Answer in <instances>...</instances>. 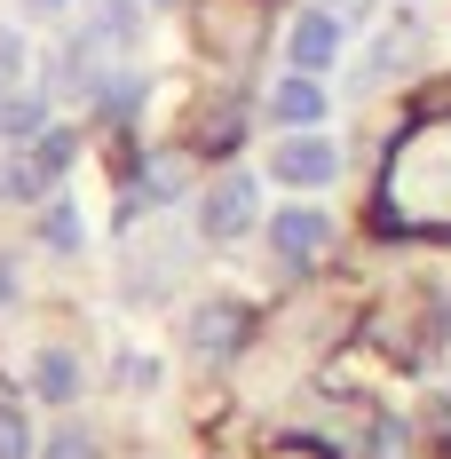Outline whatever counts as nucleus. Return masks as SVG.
I'll list each match as a JSON object with an SVG mask.
<instances>
[{
  "label": "nucleus",
  "instance_id": "7",
  "mask_svg": "<svg viewBox=\"0 0 451 459\" xmlns=\"http://www.w3.org/2000/svg\"><path fill=\"white\" fill-rule=\"evenodd\" d=\"M32 396L72 404V396H80V357H72V349H40V357H32Z\"/></svg>",
  "mask_w": 451,
  "mask_h": 459
},
{
  "label": "nucleus",
  "instance_id": "9",
  "mask_svg": "<svg viewBox=\"0 0 451 459\" xmlns=\"http://www.w3.org/2000/svg\"><path fill=\"white\" fill-rule=\"evenodd\" d=\"M56 175H48L32 151H16V159H0V198H48Z\"/></svg>",
  "mask_w": 451,
  "mask_h": 459
},
{
  "label": "nucleus",
  "instance_id": "2",
  "mask_svg": "<svg viewBox=\"0 0 451 459\" xmlns=\"http://www.w3.org/2000/svg\"><path fill=\"white\" fill-rule=\"evenodd\" d=\"M182 341H190V357H238L246 341H254V309L246 301H230V293H214V301H198L190 309V325H182Z\"/></svg>",
  "mask_w": 451,
  "mask_h": 459
},
{
  "label": "nucleus",
  "instance_id": "5",
  "mask_svg": "<svg viewBox=\"0 0 451 459\" xmlns=\"http://www.w3.org/2000/svg\"><path fill=\"white\" fill-rule=\"evenodd\" d=\"M285 56H293V72H325V64L341 56V16H325V8L293 16V40H285Z\"/></svg>",
  "mask_w": 451,
  "mask_h": 459
},
{
  "label": "nucleus",
  "instance_id": "10",
  "mask_svg": "<svg viewBox=\"0 0 451 459\" xmlns=\"http://www.w3.org/2000/svg\"><path fill=\"white\" fill-rule=\"evenodd\" d=\"M80 238H88V230H80V206H72V198H48V206H40V246L80 254Z\"/></svg>",
  "mask_w": 451,
  "mask_h": 459
},
{
  "label": "nucleus",
  "instance_id": "17",
  "mask_svg": "<svg viewBox=\"0 0 451 459\" xmlns=\"http://www.w3.org/2000/svg\"><path fill=\"white\" fill-rule=\"evenodd\" d=\"M8 293H16V270H8V262H0V301H8Z\"/></svg>",
  "mask_w": 451,
  "mask_h": 459
},
{
  "label": "nucleus",
  "instance_id": "1",
  "mask_svg": "<svg viewBox=\"0 0 451 459\" xmlns=\"http://www.w3.org/2000/svg\"><path fill=\"white\" fill-rule=\"evenodd\" d=\"M254 222H262V183H254V175H238V167L214 175L206 198H198V230H206L214 246H230V238H246Z\"/></svg>",
  "mask_w": 451,
  "mask_h": 459
},
{
  "label": "nucleus",
  "instance_id": "19",
  "mask_svg": "<svg viewBox=\"0 0 451 459\" xmlns=\"http://www.w3.org/2000/svg\"><path fill=\"white\" fill-rule=\"evenodd\" d=\"M436 325H444V341H451V301H444V309H436Z\"/></svg>",
  "mask_w": 451,
  "mask_h": 459
},
{
  "label": "nucleus",
  "instance_id": "3",
  "mask_svg": "<svg viewBox=\"0 0 451 459\" xmlns=\"http://www.w3.org/2000/svg\"><path fill=\"white\" fill-rule=\"evenodd\" d=\"M270 167H277V183H285V190H325L333 175H341V151H333L325 135H309V127H301V135L277 143Z\"/></svg>",
  "mask_w": 451,
  "mask_h": 459
},
{
  "label": "nucleus",
  "instance_id": "14",
  "mask_svg": "<svg viewBox=\"0 0 451 459\" xmlns=\"http://www.w3.org/2000/svg\"><path fill=\"white\" fill-rule=\"evenodd\" d=\"M143 190H151V198H175L182 190V159H151V167H143Z\"/></svg>",
  "mask_w": 451,
  "mask_h": 459
},
{
  "label": "nucleus",
  "instance_id": "15",
  "mask_svg": "<svg viewBox=\"0 0 451 459\" xmlns=\"http://www.w3.org/2000/svg\"><path fill=\"white\" fill-rule=\"evenodd\" d=\"M16 72H24V32H0V95H16Z\"/></svg>",
  "mask_w": 451,
  "mask_h": 459
},
{
  "label": "nucleus",
  "instance_id": "16",
  "mask_svg": "<svg viewBox=\"0 0 451 459\" xmlns=\"http://www.w3.org/2000/svg\"><path fill=\"white\" fill-rule=\"evenodd\" d=\"M372 459H404V436H396V420H380V428H372Z\"/></svg>",
  "mask_w": 451,
  "mask_h": 459
},
{
  "label": "nucleus",
  "instance_id": "11",
  "mask_svg": "<svg viewBox=\"0 0 451 459\" xmlns=\"http://www.w3.org/2000/svg\"><path fill=\"white\" fill-rule=\"evenodd\" d=\"M0 459H32V428L16 404H0Z\"/></svg>",
  "mask_w": 451,
  "mask_h": 459
},
{
  "label": "nucleus",
  "instance_id": "4",
  "mask_svg": "<svg viewBox=\"0 0 451 459\" xmlns=\"http://www.w3.org/2000/svg\"><path fill=\"white\" fill-rule=\"evenodd\" d=\"M270 246L285 270H309V262H325V246H333V222L317 214V206H285L270 222Z\"/></svg>",
  "mask_w": 451,
  "mask_h": 459
},
{
  "label": "nucleus",
  "instance_id": "13",
  "mask_svg": "<svg viewBox=\"0 0 451 459\" xmlns=\"http://www.w3.org/2000/svg\"><path fill=\"white\" fill-rule=\"evenodd\" d=\"M40 459H95V436H88V428H56Z\"/></svg>",
  "mask_w": 451,
  "mask_h": 459
},
{
  "label": "nucleus",
  "instance_id": "8",
  "mask_svg": "<svg viewBox=\"0 0 451 459\" xmlns=\"http://www.w3.org/2000/svg\"><path fill=\"white\" fill-rule=\"evenodd\" d=\"M0 135L40 143V135H48V103H40V95H24V88H16V95H0Z\"/></svg>",
  "mask_w": 451,
  "mask_h": 459
},
{
  "label": "nucleus",
  "instance_id": "6",
  "mask_svg": "<svg viewBox=\"0 0 451 459\" xmlns=\"http://www.w3.org/2000/svg\"><path fill=\"white\" fill-rule=\"evenodd\" d=\"M270 111H277V127H317L333 103H325V88H317V72H293V80H277V95H270Z\"/></svg>",
  "mask_w": 451,
  "mask_h": 459
},
{
  "label": "nucleus",
  "instance_id": "18",
  "mask_svg": "<svg viewBox=\"0 0 451 459\" xmlns=\"http://www.w3.org/2000/svg\"><path fill=\"white\" fill-rule=\"evenodd\" d=\"M24 8H40V16H56V8H72V0H24Z\"/></svg>",
  "mask_w": 451,
  "mask_h": 459
},
{
  "label": "nucleus",
  "instance_id": "12",
  "mask_svg": "<svg viewBox=\"0 0 451 459\" xmlns=\"http://www.w3.org/2000/svg\"><path fill=\"white\" fill-rule=\"evenodd\" d=\"M72 151H80V143L64 135V127H48V135H40V143H32V159H40L48 175H64V167H72Z\"/></svg>",
  "mask_w": 451,
  "mask_h": 459
}]
</instances>
